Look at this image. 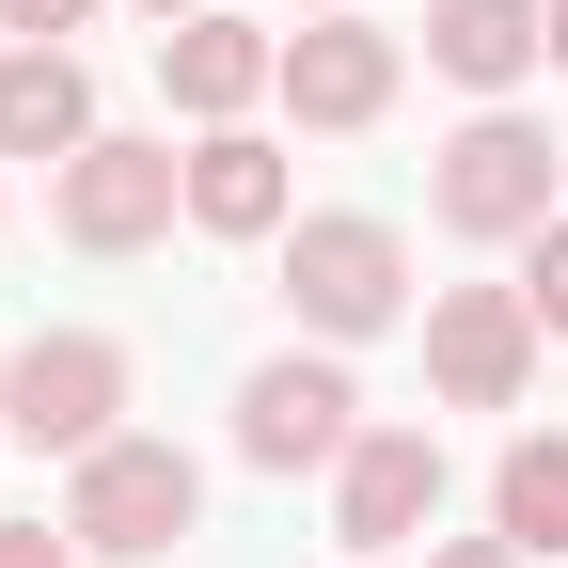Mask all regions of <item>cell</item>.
I'll return each mask as SVG.
<instances>
[{"label": "cell", "instance_id": "cell-1", "mask_svg": "<svg viewBox=\"0 0 568 568\" xmlns=\"http://www.w3.org/2000/svg\"><path fill=\"white\" fill-rule=\"evenodd\" d=\"M426 222L474 237V253H521L537 222H568V205H552V126L537 111H474L443 159H426Z\"/></svg>", "mask_w": 568, "mask_h": 568}, {"label": "cell", "instance_id": "cell-2", "mask_svg": "<svg viewBox=\"0 0 568 568\" xmlns=\"http://www.w3.org/2000/svg\"><path fill=\"white\" fill-rule=\"evenodd\" d=\"M284 301H301L316 347H364L410 316V237L379 205H316V222H284Z\"/></svg>", "mask_w": 568, "mask_h": 568}, {"label": "cell", "instance_id": "cell-3", "mask_svg": "<svg viewBox=\"0 0 568 568\" xmlns=\"http://www.w3.org/2000/svg\"><path fill=\"white\" fill-rule=\"evenodd\" d=\"M190 521H205V458L190 443H142V426H126V443H95L80 474H63V537L111 552V568H159Z\"/></svg>", "mask_w": 568, "mask_h": 568}, {"label": "cell", "instance_id": "cell-4", "mask_svg": "<svg viewBox=\"0 0 568 568\" xmlns=\"http://www.w3.org/2000/svg\"><path fill=\"white\" fill-rule=\"evenodd\" d=\"M48 222H63V253H142V237H174V222H190V159H174V142L95 126L80 159L48 174Z\"/></svg>", "mask_w": 568, "mask_h": 568}, {"label": "cell", "instance_id": "cell-5", "mask_svg": "<svg viewBox=\"0 0 568 568\" xmlns=\"http://www.w3.org/2000/svg\"><path fill=\"white\" fill-rule=\"evenodd\" d=\"M0 426H17L32 458L80 474L95 443H126V347H111V332H32L17 379H0Z\"/></svg>", "mask_w": 568, "mask_h": 568}, {"label": "cell", "instance_id": "cell-6", "mask_svg": "<svg viewBox=\"0 0 568 568\" xmlns=\"http://www.w3.org/2000/svg\"><path fill=\"white\" fill-rule=\"evenodd\" d=\"M364 443V379H347V347H268L237 379V458L253 474H332Z\"/></svg>", "mask_w": 568, "mask_h": 568}, {"label": "cell", "instance_id": "cell-7", "mask_svg": "<svg viewBox=\"0 0 568 568\" xmlns=\"http://www.w3.org/2000/svg\"><path fill=\"white\" fill-rule=\"evenodd\" d=\"M537 301L521 284H443L426 301V395L443 410H521V379H537Z\"/></svg>", "mask_w": 568, "mask_h": 568}, {"label": "cell", "instance_id": "cell-8", "mask_svg": "<svg viewBox=\"0 0 568 568\" xmlns=\"http://www.w3.org/2000/svg\"><path fill=\"white\" fill-rule=\"evenodd\" d=\"M426 521H443V426H364V443L332 458V537L347 552H410Z\"/></svg>", "mask_w": 568, "mask_h": 568}, {"label": "cell", "instance_id": "cell-9", "mask_svg": "<svg viewBox=\"0 0 568 568\" xmlns=\"http://www.w3.org/2000/svg\"><path fill=\"white\" fill-rule=\"evenodd\" d=\"M395 80H410V32H379V17H301L268 95L301 111V126H379V111H395Z\"/></svg>", "mask_w": 568, "mask_h": 568}, {"label": "cell", "instance_id": "cell-10", "mask_svg": "<svg viewBox=\"0 0 568 568\" xmlns=\"http://www.w3.org/2000/svg\"><path fill=\"white\" fill-rule=\"evenodd\" d=\"M159 80H174L190 126H253V95L284 80V32H253V17H222V0H205V17L159 32Z\"/></svg>", "mask_w": 568, "mask_h": 568}, {"label": "cell", "instance_id": "cell-11", "mask_svg": "<svg viewBox=\"0 0 568 568\" xmlns=\"http://www.w3.org/2000/svg\"><path fill=\"white\" fill-rule=\"evenodd\" d=\"M426 63H443L458 95L506 111L537 63H552V0H426Z\"/></svg>", "mask_w": 568, "mask_h": 568}, {"label": "cell", "instance_id": "cell-12", "mask_svg": "<svg viewBox=\"0 0 568 568\" xmlns=\"http://www.w3.org/2000/svg\"><path fill=\"white\" fill-rule=\"evenodd\" d=\"M284 142L268 126H190V237H284Z\"/></svg>", "mask_w": 568, "mask_h": 568}, {"label": "cell", "instance_id": "cell-13", "mask_svg": "<svg viewBox=\"0 0 568 568\" xmlns=\"http://www.w3.org/2000/svg\"><path fill=\"white\" fill-rule=\"evenodd\" d=\"M95 142V63L80 48H0V159H80Z\"/></svg>", "mask_w": 568, "mask_h": 568}, {"label": "cell", "instance_id": "cell-14", "mask_svg": "<svg viewBox=\"0 0 568 568\" xmlns=\"http://www.w3.org/2000/svg\"><path fill=\"white\" fill-rule=\"evenodd\" d=\"M489 537H521L537 568H568V426H521L489 458Z\"/></svg>", "mask_w": 568, "mask_h": 568}, {"label": "cell", "instance_id": "cell-15", "mask_svg": "<svg viewBox=\"0 0 568 568\" xmlns=\"http://www.w3.org/2000/svg\"><path fill=\"white\" fill-rule=\"evenodd\" d=\"M521 301H537V332L568 347V222H537V237H521Z\"/></svg>", "mask_w": 568, "mask_h": 568}, {"label": "cell", "instance_id": "cell-16", "mask_svg": "<svg viewBox=\"0 0 568 568\" xmlns=\"http://www.w3.org/2000/svg\"><path fill=\"white\" fill-rule=\"evenodd\" d=\"M80 17H95V0H0V32H17V48H63Z\"/></svg>", "mask_w": 568, "mask_h": 568}, {"label": "cell", "instance_id": "cell-17", "mask_svg": "<svg viewBox=\"0 0 568 568\" xmlns=\"http://www.w3.org/2000/svg\"><path fill=\"white\" fill-rule=\"evenodd\" d=\"M0 568H80V537L63 521H0Z\"/></svg>", "mask_w": 568, "mask_h": 568}, {"label": "cell", "instance_id": "cell-18", "mask_svg": "<svg viewBox=\"0 0 568 568\" xmlns=\"http://www.w3.org/2000/svg\"><path fill=\"white\" fill-rule=\"evenodd\" d=\"M426 568H537V552H521V537H443Z\"/></svg>", "mask_w": 568, "mask_h": 568}, {"label": "cell", "instance_id": "cell-19", "mask_svg": "<svg viewBox=\"0 0 568 568\" xmlns=\"http://www.w3.org/2000/svg\"><path fill=\"white\" fill-rule=\"evenodd\" d=\"M284 17H364V0H284Z\"/></svg>", "mask_w": 568, "mask_h": 568}, {"label": "cell", "instance_id": "cell-20", "mask_svg": "<svg viewBox=\"0 0 568 568\" xmlns=\"http://www.w3.org/2000/svg\"><path fill=\"white\" fill-rule=\"evenodd\" d=\"M142 17H159V32H174V17H205V0H142Z\"/></svg>", "mask_w": 568, "mask_h": 568}, {"label": "cell", "instance_id": "cell-21", "mask_svg": "<svg viewBox=\"0 0 568 568\" xmlns=\"http://www.w3.org/2000/svg\"><path fill=\"white\" fill-rule=\"evenodd\" d=\"M552 80H568V0H552Z\"/></svg>", "mask_w": 568, "mask_h": 568}, {"label": "cell", "instance_id": "cell-22", "mask_svg": "<svg viewBox=\"0 0 568 568\" xmlns=\"http://www.w3.org/2000/svg\"><path fill=\"white\" fill-rule=\"evenodd\" d=\"M0 379H17V347H0Z\"/></svg>", "mask_w": 568, "mask_h": 568}]
</instances>
